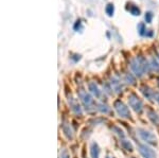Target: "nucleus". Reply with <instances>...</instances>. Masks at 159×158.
Segmentation results:
<instances>
[{
	"label": "nucleus",
	"instance_id": "22",
	"mask_svg": "<svg viewBox=\"0 0 159 158\" xmlns=\"http://www.w3.org/2000/svg\"><path fill=\"white\" fill-rule=\"evenodd\" d=\"M125 81H126V83L130 84V85H134L135 84V79L133 78V75L129 74V73H127V74L125 75Z\"/></svg>",
	"mask_w": 159,
	"mask_h": 158
},
{
	"label": "nucleus",
	"instance_id": "17",
	"mask_svg": "<svg viewBox=\"0 0 159 158\" xmlns=\"http://www.w3.org/2000/svg\"><path fill=\"white\" fill-rule=\"evenodd\" d=\"M150 69H152L153 71H156V72H159V64L156 60H153L150 62Z\"/></svg>",
	"mask_w": 159,
	"mask_h": 158
},
{
	"label": "nucleus",
	"instance_id": "16",
	"mask_svg": "<svg viewBox=\"0 0 159 158\" xmlns=\"http://www.w3.org/2000/svg\"><path fill=\"white\" fill-rule=\"evenodd\" d=\"M129 7H127L126 9L129 10V11L132 13L133 15H135V16H138V15H140V10L138 9V7L136 6H133V4H129Z\"/></svg>",
	"mask_w": 159,
	"mask_h": 158
},
{
	"label": "nucleus",
	"instance_id": "24",
	"mask_svg": "<svg viewBox=\"0 0 159 158\" xmlns=\"http://www.w3.org/2000/svg\"><path fill=\"white\" fill-rule=\"evenodd\" d=\"M154 102H156V103L159 105V91H156L155 93V96H154Z\"/></svg>",
	"mask_w": 159,
	"mask_h": 158
},
{
	"label": "nucleus",
	"instance_id": "8",
	"mask_svg": "<svg viewBox=\"0 0 159 158\" xmlns=\"http://www.w3.org/2000/svg\"><path fill=\"white\" fill-rule=\"evenodd\" d=\"M88 89H89V91L91 93V95L93 97H96V98L101 99L102 96H103V91L100 89L98 84H97L96 82H90V83H89L88 84Z\"/></svg>",
	"mask_w": 159,
	"mask_h": 158
},
{
	"label": "nucleus",
	"instance_id": "21",
	"mask_svg": "<svg viewBox=\"0 0 159 158\" xmlns=\"http://www.w3.org/2000/svg\"><path fill=\"white\" fill-rule=\"evenodd\" d=\"M58 158H70V155H69V152L66 149H63L60 152V155H58Z\"/></svg>",
	"mask_w": 159,
	"mask_h": 158
},
{
	"label": "nucleus",
	"instance_id": "11",
	"mask_svg": "<svg viewBox=\"0 0 159 158\" xmlns=\"http://www.w3.org/2000/svg\"><path fill=\"white\" fill-rule=\"evenodd\" d=\"M90 157L100 158V147L96 141H92L90 143Z\"/></svg>",
	"mask_w": 159,
	"mask_h": 158
},
{
	"label": "nucleus",
	"instance_id": "6",
	"mask_svg": "<svg viewBox=\"0 0 159 158\" xmlns=\"http://www.w3.org/2000/svg\"><path fill=\"white\" fill-rule=\"evenodd\" d=\"M67 101H68L69 106H70L71 111H72L75 116L81 117L82 115H83V111H82V107H81V105H80L78 99H75L73 96H68Z\"/></svg>",
	"mask_w": 159,
	"mask_h": 158
},
{
	"label": "nucleus",
	"instance_id": "4",
	"mask_svg": "<svg viewBox=\"0 0 159 158\" xmlns=\"http://www.w3.org/2000/svg\"><path fill=\"white\" fill-rule=\"evenodd\" d=\"M127 101H129V107L132 108L136 114H141L143 111L142 101H141L140 99L135 95V93H130V95H129Z\"/></svg>",
	"mask_w": 159,
	"mask_h": 158
},
{
	"label": "nucleus",
	"instance_id": "25",
	"mask_svg": "<svg viewBox=\"0 0 159 158\" xmlns=\"http://www.w3.org/2000/svg\"><path fill=\"white\" fill-rule=\"evenodd\" d=\"M81 27V20H76V22H75V25H74V30H78V28Z\"/></svg>",
	"mask_w": 159,
	"mask_h": 158
},
{
	"label": "nucleus",
	"instance_id": "12",
	"mask_svg": "<svg viewBox=\"0 0 159 158\" xmlns=\"http://www.w3.org/2000/svg\"><path fill=\"white\" fill-rule=\"evenodd\" d=\"M141 93H142V95L145 97V98L148 99V100L150 101H154V96H155V91L152 90L151 88L148 87H141Z\"/></svg>",
	"mask_w": 159,
	"mask_h": 158
},
{
	"label": "nucleus",
	"instance_id": "3",
	"mask_svg": "<svg viewBox=\"0 0 159 158\" xmlns=\"http://www.w3.org/2000/svg\"><path fill=\"white\" fill-rule=\"evenodd\" d=\"M136 131H137V135L139 136V138L142 140L143 142H145L147 144H150V146H152V147L158 146L157 136H156L153 132L148 131V129H142V127H138Z\"/></svg>",
	"mask_w": 159,
	"mask_h": 158
},
{
	"label": "nucleus",
	"instance_id": "1",
	"mask_svg": "<svg viewBox=\"0 0 159 158\" xmlns=\"http://www.w3.org/2000/svg\"><path fill=\"white\" fill-rule=\"evenodd\" d=\"M78 96L82 105H83V107L85 108L87 113L91 114L93 111H96V109H98V104L96 103L94 99H92V97L84 89H80L78 91Z\"/></svg>",
	"mask_w": 159,
	"mask_h": 158
},
{
	"label": "nucleus",
	"instance_id": "13",
	"mask_svg": "<svg viewBox=\"0 0 159 158\" xmlns=\"http://www.w3.org/2000/svg\"><path fill=\"white\" fill-rule=\"evenodd\" d=\"M148 118L150 119L153 124H155V125H159V116L157 115V113H155L154 111L148 109Z\"/></svg>",
	"mask_w": 159,
	"mask_h": 158
},
{
	"label": "nucleus",
	"instance_id": "7",
	"mask_svg": "<svg viewBox=\"0 0 159 158\" xmlns=\"http://www.w3.org/2000/svg\"><path fill=\"white\" fill-rule=\"evenodd\" d=\"M138 151L143 158H157V154L152 147H148L147 144H139Z\"/></svg>",
	"mask_w": 159,
	"mask_h": 158
},
{
	"label": "nucleus",
	"instance_id": "9",
	"mask_svg": "<svg viewBox=\"0 0 159 158\" xmlns=\"http://www.w3.org/2000/svg\"><path fill=\"white\" fill-rule=\"evenodd\" d=\"M110 86H111V89L114 90V93H121L122 90H123V86H122V83L120 82V80L116 76L111 78L110 80Z\"/></svg>",
	"mask_w": 159,
	"mask_h": 158
},
{
	"label": "nucleus",
	"instance_id": "14",
	"mask_svg": "<svg viewBox=\"0 0 159 158\" xmlns=\"http://www.w3.org/2000/svg\"><path fill=\"white\" fill-rule=\"evenodd\" d=\"M120 143H121V147H123V149L126 150V151L132 152L133 150H134V146H133V143L129 141V140H127L126 138L120 139Z\"/></svg>",
	"mask_w": 159,
	"mask_h": 158
},
{
	"label": "nucleus",
	"instance_id": "15",
	"mask_svg": "<svg viewBox=\"0 0 159 158\" xmlns=\"http://www.w3.org/2000/svg\"><path fill=\"white\" fill-rule=\"evenodd\" d=\"M97 111H99L100 113H102L104 115L110 113V108L108 107V105H106L105 103H102V102L98 104V109H97Z\"/></svg>",
	"mask_w": 159,
	"mask_h": 158
},
{
	"label": "nucleus",
	"instance_id": "5",
	"mask_svg": "<svg viewBox=\"0 0 159 158\" xmlns=\"http://www.w3.org/2000/svg\"><path fill=\"white\" fill-rule=\"evenodd\" d=\"M114 108L116 111L117 115L119 117H121L123 119H130V111H129V108L123 103L122 101L118 100L115 102L114 104Z\"/></svg>",
	"mask_w": 159,
	"mask_h": 158
},
{
	"label": "nucleus",
	"instance_id": "23",
	"mask_svg": "<svg viewBox=\"0 0 159 158\" xmlns=\"http://www.w3.org/2000/svg\"><path fill=\"white\" fill-rule=\"evenodd\" d=\"M152 17H153V14L151 12L145 13V20H147L148 24H150V22L152 21Z\"/></svg>",
	"mask_w": 159,
	"mask_h": 158
},
{
	"label": "nucleus",
	"instance_id": "19",
	"mask_svg": "<svg viewBox=\"0 0 159 158\" xmlns=\"http://www.w3.org/2000/svg\"><path fill=\"white\" fill-rule=\"evenodd\" d=\"M106 14L108 15V16H112L114 15V12H115V7H114V4L112 3H108L106 6Z\"/></svg>",
	"mask_w": 159,
	"mask_h": 158
},
{
	"label": "nucleus",
	"instance_id": "20",
	"mask_svg": "<svg viewBox=\"0 0 159 158\" xmlns=\"http://www.w3.org/2000/svg\"><path fill=\"white\" fill-rule=\"evenodd\" d=\"M138 31H139V34L141 35V36H144V35H147L148 30L145 29V25L144 24H140L139 25H138Z\"/></svg>",
	"mask_w": 159,
	"mask_h": 158
},
{
	"label": "nucleus",
	"instance_id": "18",
	"mask_svg": "<svg viewBox=\"0 0 159 158\" xmlns=\"http://www.w3.org/2000/svg\"><path fill=\"white\" fill-rule=\"evenodd\" d=\"M111 129L115 132V134L118 135V136L120 137V139H122V138H125V134H124V132L122 131L120 127H117V126H114V127H111Z\"/></svg>",
	"mask_w": 159,
	"mask_h": 158
},
{
	"label": "nucleus",
	"instance_id": "10",
	"mask_svg": "<svg viewBox=\"0 0 159 158\" xmlns=\"http://www.w3.org/2000/svg\"><path fill=\"white\" fill-rule=\"evenodd\" d=\"M63 133H64V135L66 136V138L69 139V140L72 139V138H73V136H74L72 127H71V126H70V124L67 123V122H65V123L63 124Z\"/></svg>",
	"mask_w": 159,
	"mask_h": 158
},
{
	"label": "nucleus",
	"instance_id": "26",
	"mask_svg": "<svg viewBox=\"0 0 159 158\" xmlns=\"http://www.w3.org/2000/svg\"><path fill=\"white\" fill-rule=\"evenodd\" d=\"M106 158H110V157H106Z\"/></svg>",
	"mask_w": 159,
	"mask_h": 158
},
{
	"label": "nucleus",
	"instance_id": "2",
	"mask_svg": "<svg viewBox=\"0 0 159 158\" xmlns=\"http://www.w3.org/2000/svg\"><path fill=\"white\" fill-rule=\"evenodd\" d=\"M130 69L135 73L136 76L140 78L144 74L145 71L150 70V64L143 57H136L130 62Z\"/></svg>",
	"mask_w": 159,
	"mask_h": 158
}]
</instances>
